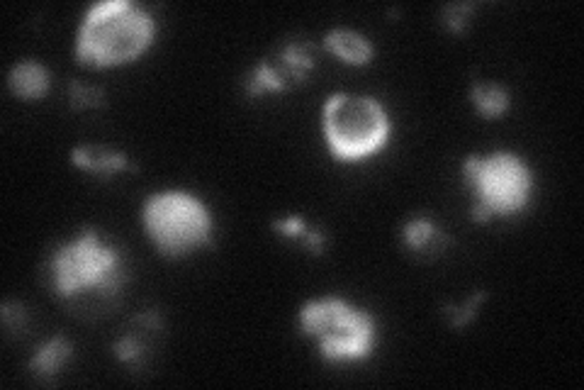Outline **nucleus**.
Segmentation results:
<instances>
[{
    "label": "nucleus",
    "instance_id": "1",
    "mask_svg": "<svg viewBox=\"0 0 584 390\" xmlns=\"http://www.w3.org/2000/svg\"><path fill=\"white\" fill-rule=\"evenodd\" d=\"M154 32V18L139 5L127 0L95 3L78 30L76 57L88 66L125 64L149 47Z\"/></svg>",
    "mask_w": 584,
    "mask_h": 390
},
{
    "label": "nucleus",
    "instance_id": "2",
    "mask_svg": "<svg viewBox=\"0 0 584 390\" xmlns=\"http://www.w3.org/2000/svg\"><path fill=\"white\" fill-rule=\"evenodd\" d=\"M390 115L370 96L334 93L324 105V137L339 161H361L385 147Z\"/></svg>",
    "mask_w": 584,
    "mask_h": 390
},
{
    "label": "nucleus",
    "instance_id": "3",
    "mask_svg": "<svg viewBox=\"0 0 584 390\" xmlns=\"http://www.w3.org/2000/svg\"><path fill=\"white\" fill-rule=\"evenodd\" d=\"M300 327L319 339L327 361H361L373 354L375 320L370 312L353 308L344 298L312 300L300 310Z\"/></svg>",
    "mask_w": 584,
    "mask_h": 390
},
{
    "label": "nucleus",
    "instance_id": "4",
    "mask_svg": "<svg viewBox=\"0 0 584 390\" xmlns=\"http://www.w3.org/2000/svg\"><path fill=\"white\" fill-rule=\"evenodd\" d=\"M49 276L56 295L71 298L76 291L98 288V291L115 293L125 281V264L117 249L103 244L100 234L83 230L76 239L59 247L49 264Z\"/></svg>",
    "mask_w": 584,
    "mask_h": 390
},
{
    "label": "nucleus",
    "instance_id": "5",
    "mask_svg": "<svg viewBox=\"0 0 584 390\" xmlns=\"http://www.w3.org/2000/svg\"><path fill=\"white\" fill-rule=\"evenodd\" d=\"M463 174L475 188L473 220L487 222L492 215H511L526 208L531 198V169L511 152L468 156Z\"/></svg>",
    "mask_w": 584,
    "mask_h": 390
},
{
    "label": "nucleus",
    "instance_id": "6",
    "mask_svg": "<svg viewBox=\"0 0 584 390\" xmlns=\"http://www.w3.org/2000/svg\"><path fill=\"white\" fill-rule=\"evenodd\" d=\"M144 227L161 254L185 256L212 244V217L200 198L185 191L154 193L144 203Z\"/></svg>",
    "mask_w": 584,
    "mask_h": 390
},
{
    "label": "nucleus",
    "instance_id": "7",
    "mask_svg": "<svg viewBox=\"0 0 584 390\" xmlns=\"http://www.w3.org/2000/svg\"><path fill=\"white\" fill-rule=\"evenodd\" d=\"M71 161L78 169H86L98 176H112L120 171H134L129 159L122 152H115L110 147H95V144H86L71 152Z\"/></svg>",
    "mask_w": 584,
    "mask_h": 390
},
{
    "label": "nucleus",
    "instance_id": "8",
    "mask_svg": "<svg viewBox=\"0 0 584 390\" xmlns=\"http://www.w3.org/2000/svg\"><path fill=\"white\" fill-rule=\"evenodd\" d=\"M278 59L280 74L285 76V81H288L292 88L295 83H302L307 78V71H310L314 61H317V47H314L310 39L295 37L285 44Z\"/></svg>",
    "mask_w": 584,
    "mask_h": 390
},
{
    "label": "nucleus",
    "instance_id": "9",
    "mask_svg": "<svg viewBox=\"0 0 584 390\" xmlns=\"http://www.w3.org/2000/svg\"><path fill=\"white\" fill-rule=\"evenodd\" d=\"M324 47H327L331 54H336L341 61H346V64H353V66L368 64L375 54L370 39H365L361 32L344 30V27L331 30L327 39H324Z\"/></svg>",
    "mask_w": 584,
    "mask_h": 390
},
{
    "label": "nucleus",
    "instance_id": "10",
    "mask_svg": "<svg viewBox=\"0 0 584 390\" xmlns=\"http://www.w3.org/2000/svg\"><path fill=\"white\" fill-rule=\"evenodd\" d=\"M10 88H13L15 96L25 100H37L44 98L49 91V74L42 64L37 61H20L13 66L8 76Z\"/></svg>",
    "mask_w": 584,
    "mask_h": 390
},
{
    "label": "nucleus",
    "instance_id": "11",
    "mask_svg": "<svg viewBox=\"0 0 584 390\" xmlns=\"http://www.w3.org/2000/svg\"><path fill=\"white\" fill-rule=\"evenodd\" d=\"M402 239L412 252H431V254H438L448 242H451V239L438 230L429 217H412L409 222H404Z\"/></svg>",
    "mask_w": 584,
    "mask_h": 390
},
{
    "label": "nucleus",
    "instance_id": "12",
    "mask_svg": "<svg viewBox=\"0 0 584 390\" xmlns=\"http://www.w3.org/2000/svg\"><path fill=\"white\" fill-rule=\"evenodd\" d=\"M71 342L66 337H54L44 344L42 349H37V354L30 359V369L37 373L39 378H52L66 361L71 359Z\"/></svg>",
    "mask_w": 584,
    "mask_h": 390
},
{
    "label": "nucleus",
    "instance_id": "13",
    "mask_svg": "<svg viewBox=\"0 0 584 390\" xmlns=\"http://www.w3.org/2000/svg\"><path fill=\"white\" fill-rule=\"evenodd\" d=\"M477 113L485 117H499L509 110V91L497 83H475L470 91Z\"/></svg>",
    "mask_w": 584,
    "mask_h": 390
},
{
    "label": "nucleus",
    "instance_id": "14",
    "mask_svg": "<svg viewBox=\"0 0 584 390\" xmlns=\"http://www.w3.org/2000/svg\"><path fill=\"white\" fill-rule=\"evenodd\" d=\"M290 83L285 81V76L280 74L278 66H271L268 61H261V64L256 66L254 74L249 76V81H246V91H249V96H263V93H283L288 91Z\"/></svg>",
    "mask_w": 584,
    "mask_h": 390
},
{
    "label": "nucleus",
    "instance_id": "15",
    "mask_svg": "<svg viewBox=\"0 0 584 390\" xmlns=\"http://www.w3.org/2000/svg\"><path fill=\"white\" fill-rule=\"evenodd\" d=\"M273 230L285 234V237H295V239H302L305 242V247L310 249L312 254H322L324 249V234L319 227H307L305 220L297 215H290L285 217V220H275L273 222Z\"/></svg>",
    "mask_w": 584,
    "mask_h": 390
},
{
    "label": "nucleus",
    "instance_id": "16",
    "mask_svg": "<svg viewBox=\"0 0 584 390\" xmlns=\"http://www.w3.org/2000/svg\"><path fill=\"white\" fill-rule=\"evenodd\" d=\"M69 103L73 110H83V108H103L105 105V96L100 88L95 86H86V83L81 81H73L69 83Z\"/></svg>",
    "mask_w": 584,
    "mask_h": 390
},
{
    "label": "nucleus",
    "instance_id": "17",
    "mask_svg": "<svg viewBox=\"0 0 584 390\" xmlns=\"http://www.w3.org/2000/svg\"><path fill=\"white\" fill-rule=\"evenodd\" d=\"M475 10V3H456V5H446L443 8V22H446L448 30L453 32H463L465 22H468L470 13Z\"/></svg>",
    "mask_w": 584,
    "mask_h": 390
},
{
    "label": "nucleus",
    "instance_id": "18",
    "mask_svg": "<svg viewBox=\"0 0 584 390\" xmlns=\"http://www.w3.org/2000/svg\"><path fill=\"white\" fill-rule=\"evenodd\" d=\"M482 298H485V293H482V291H477V293L473 295V298H470L468 303H465L463 308H460V310L451 308V305H448L446 312H448V315H451V325H453V327H463V325H468V322L473 320V315H475L477 305L482 303Z\"/></svg>",
    "mask_w": 584,
    "mask_h": 390
},
{
    "label": "nucleus",
    "instance_id": "19",
    "mask_svg": "<svg viewBox=\"0 0 584 390\" xmlns=\"http://www.w3.org/2000/svg\"><path fill=\"white\" fill-rule=\"evenodd\" d=\"M115 356L120 361H125V364H137L139 356H142V344H139L137 337H122L120 342L115 344Z\"/></svg>",
    "mask_w": 584,
    "mask_h": 390
},
{
    "label": "nucleus",
    "instance_id": "20",
    "mask_svg": "<svg viewBox=\"0 0 584 390\" xmlns=\"http://www.w3.org/2000/svg\"><path fill=\"white\" fill-rule=\"evenodd\" d=\"M22 308L20 305H13V303H5L3 305V322L5 327H10V330H15V322H20L22 325Z\"/></svg>",
    "mask_w": 584,
    "mask_h": 390
}]
</instances>
